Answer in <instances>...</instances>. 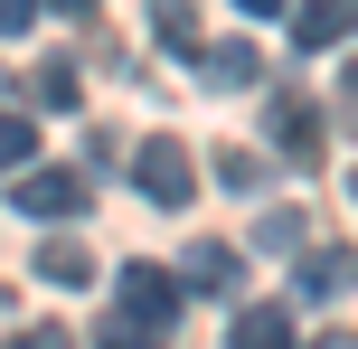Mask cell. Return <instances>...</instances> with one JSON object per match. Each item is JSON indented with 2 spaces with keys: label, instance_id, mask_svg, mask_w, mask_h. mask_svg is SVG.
<instances>
[{
  "label": "cell",
  "instance_id": "cell-20",
  "mask_svg": "<svg viewBox=\"0 0 358 349\" xmlns=\"http://www.w3.org/2000/svg\"><path fill=\"white\" fill-rule=\"evenodd\" d=\"M321 349H349V331H330V340H321Z\"/></svg>",
  "mask_w": 358,
  "mask_h": 349
},
{
  "label": "cell",
  "instance_id": "cell-8",
  "mask_svg": "<svg viewBox=\"0 0 358 349\" xmlns=\"http://www.w3.org/2000/svg\"><path fill=\"white\" fill-rule=\"evenodd\" d=\"M38 283H66V293H76V283H94V255L76 236H48V245H38Z\"/></svg>",
  "mask_w": 358,
  "mask_h": 349
},
{
  "label": "cell",
  "instance_id": "cell-5",
  "mask_svg": "<svg viewBox=\"0 0 358 349\" xmlns=\"http://www.w3.org/2000/svg\"><path fill=\"white\" fill-rule=\"evenodd\" d=\"M227 349H292V312L283 302H245L236 331H227Z\"/></svg>",
  "mask_w": 358,
  "mask_h": 349
},
{
  "label": "cell",
  "instance_id": "cell-11",
  "mask_svg": "<svg viewBox=\"0 0 358 349\" xmlns=\"http://www.w3.org/2000/svg\"><path fill=\"white\" fill-rule=\"evenodd\" d=\"M0 170H38V123L0 104Z\"/></svg>",
  "mask_w": 358,
  "mask_h": 349
},
{
  "label": "cell",
  "instance_id": "cell-4",
  "mask_svg": "<svg viewBox=\"0 0 358 349\" xmlns=\"http://www.w3.org/2000/svg\"><path fill=\"white\" fill-rule=\"evenodd\" d=\"M273 151L283 161H321V104L311 94H273Z\"/></svg>",
  "mask_w": 358,
  "mask_h": 349
},
{
  "label": "cell",
  "instance_id": "cell-1",
  "mask_svg": "<svg viewBox=\"0 0 358 349\" xmlns=\"http://www.w3.org/2000/svg\"><path fill=\"white\" fill-rule=\"evenodd\" d=\"M132 180H142L151 208H189V199H198V161H189L179 132H151V142L132 151Z\"/></svg>",
  "mask_w": 358,
  "mask_h": 349
},
{
  "label": "cell",
  "instance_id": "cell-9",
  "mask_svg": "<svg viewBox=\"0 0 358 349\" xmlns=\"http://www.w3.org/2000/svg\"><path fill=\"white\" fill-rule=\"evenodd\" d=\"M302 302H330V293H349V245H321V255H302Z\"/></svg>",
  "mask_w": 358,
  "mask_h": 349
},
{
  "label": "cell",
  "instance_id": "cell-6",
  "mask_svg": "<svg viewBox=\"0 0 358 349\" xmlns=\"http://www.w3.org/2000/svg\"><path fill=\"white\" fill-rule=\"evenodd\" d=\"M292 38H302L311 57L340 48V38H349V0H292Z\"/></svg>",
  "mask_w": 358,
  "mask_h": 349
},
{
  "label": "cell",
  "instance_id": "cell-2",
  "mask_svg": "<svg viewBox=\"0 0 358 349\" xmlns=\"http://www.w3.org/2000/svg\"><path fill=\"white\" fill-rule=\"evenodd\" d=\"M113 293H123V321H132L142 340H170V331H179V283L161 274V264H123Z\"/></svg>",
  "mask_w": 358,
  "mask_h": 349
},
{
  "label": "cell",
  "instance_id": "cell-7",
  "mask_svg": "<svg viewBox=\"0 0 358 349\" xmlns=\"http://www.w3.org/2000/svg\"><path fill=\"white\" fill-rule=\"evenodd\" d=\"M208 57V85H255V76H264V48H255V38H217V48H198Z\"/></svg>",
  "mask_w": 358,
  "mask_h": 349
},
{
  "label": "cell",
  "instance_id": "cell-15",
  "mask_svg": "<svg viewBox=\"0 0 358 349\" xmlns=\"http://www.w3.org/2000/svg\"><path fill=\"white\" fill-rule=\"evenodd\" d=\"M94 349H170V340H142L132 321H104V331H94Z\"/></svg>",
  "mask_w": 358,
  "mask_h": 349
},
{
  "label": "cell",
  "instance_id": "cell-21",
  "mask_svg": "<svg viewBox=\"0 0 358 349\" xmlns=\"http://www.w3.org/2000/svg\"><path fill=\"white\" fill-rule=\"evenodd\" d=\"M57 10H94V0H57Z\"/></svg>",
  "mask_w": 358,
  "mask_h": 349
},
{
  "label": "cell",
  "instance_id": "cell-3",
  "mask_svg": "<svg viewBox=\"0 0 358 349\" xmlns=\"http://www.w3.org/2000/svg\"><path fill=\"white\" fill-rule=\"evenodd\" d=\"M94 199V180H85V170H19V218H76V208H85Z\"/></svg>",
  "mask_w": 358,
  "mask_h": 349
},
{
  "label": "cell",
  "instance_id": "cell-13",
  "mask_svg": "<svg viewBox=\"0 0 358 349\" xmlns=\"http://www.w3.org/2000/svg\"><path fill=\"white\" fill-rule=\"evenodd\" d=\"M217 180H227L236 199H245V189H264V151H245V142H227V151H217Z\"/></svg>",
  "mask_w": 358,
  "mask_h": 349
},
{
  "label": "cell",
  "instance_id": "cell-17",
  "mask_svg": "<svg viewBox=\"0 0 358 349\" xmlns=\"http://www.w3.org/2000/svg\"><path fill=\"white\" fill-rule=\"evenodd\" d=\"M255 236H264V245H302V218H292V208H273V218L255 227Z\"/></svg>",
  "mask_w": 358,
  "mask_h": 349
},
{
  "label": "cell",
  "instance_id": "cell-12",
  "mask_svg": "<svg viewBox=\"0 0 358 349\" xmlns=\"http://www.w3.org/2000/svg\"><path fill=\"white\" fill-rule=\"evenodd\" d=\"M29 94H38V104H48V113H76V94H85V85H76V66H66V57H48Z\"/></svg>",
  "mask_w": 358,
  "mask_h": 349
},
{
  "label": "cell",
  "instance_id": "cell-10",
  "mask_svg": "<svg viewBox=\"0 0 358 349\" xmlns=\"http://www.w3.org/2000/svg\"><path fill=\"white\" fill-rule=\"evenodd\" d=\"M179 274H189L198 293H227V283H236V245H217V236L189 245V264H179Z\"/></svg>",
  "mask_w": 358,
  "mask_h": 349
},
{
  "label": "cell",
  "instance_id": "cell-19",
  "mask_svg": "<svg viewBox=\"0 0 358 349\" xmlns=\"http://www.w3.org/2000/svg\"><path fill=\"white\" fill-rule=\"evenodd\" d=\"M236 10H245V19H273V10H292V0H236Z\"/></svg>",
  "mask_w": 358,
  "mask_h": 349
},
{
  "label": "cell",
  "instance_id": "cell-18",
  "mask_svg": "<svg viewBox=\"0 0 358 349\" xmlns=\"http://www.w3.org/2000/svg\"><path fill=\"white\" fill-rule=\"evenodd\" d=\"M29 19H38V0H0V38H29Z\"/></svg>",
  "mask_w": 358,
  "mask_h": 349
},
{
  "label": "cell",
  "instance_id": "cell-14",
  "mask_svg": "<svg viewBox=\"0 0 358 349\" xmlns=\"http://www.w3.org/2000/svg\"><path fill=\"white\" fill-rule=\"evenodd\" d=\"M161 38H170V48H189V57H198V19H189V0H161Z\"/></svg>",
  "mask_w": 358,
  "mask_h": 349
},
{
  "label": "cell",
  "instance_id": "cell-16",
  "mask_svg": "<svg viewBox=\"0 0 358 349\" xmlns=\"http://www.w3.org/2000/svg\"><path fill=\"white\" fill-rule=\"evenodd\" d=\"M10 349H76V340L57 331V321H29V331H10Z\"/></svg>",
  "mask_w": 358,
  "mask_h": 349
}]
</instances>
